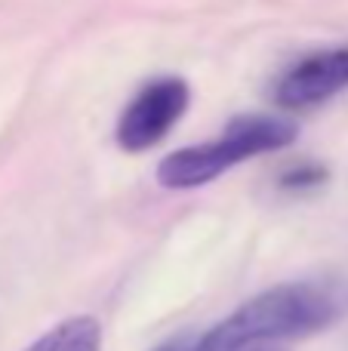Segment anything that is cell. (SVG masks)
Here are the masks:
<instances>
[{"label":"cell","mask_w":348,"mask_h":351,"mask_svg":"<svg viewBox=\"0 0 348 351\" xmlns=\"http://www.w3.org/2000/svg\"><path fill=\"white\" fill-rule=\"evenodd\" d=\"M191 90L182 77H158L136 93L117 121V145L123 152H148L154 148L188 108Z\"/></svg>","instance_id":"3"},{"label":"cell","mask_w":348,"mask_h":351,"mask_svg":"<svg viewBox=\"0 0 348 351\" xmlns=\"http://www.w3.org/2000/svg\"><path fill=\"white\" fill-rule=\"evenodd\" d=\"M195 342H197V336L182 333V336H173V339H166L164 346H158L154 351H195Z\"/></svg>","instance_id":"7"},{"label":"cell","mask_w":348,"mask_h":351,"mask_svg":"<svg viewBox=\"0 0 348 351\" xmlns=\"http://www.w3.org/2000/svg\"><path fill=\"white\" fill-rule=\"evenodd\" d=\"M339 317V299L318 284H281L197 336L195 351H256L265 342L308 336Z\"/></svg>","instance_id":"1"},{"label":"cell","mask_w":348,"mask_h":351,"mask_svg":"<svg viewBox=\"0 0 348 351\" xmlns=\"http://www.w3.org/2000/svg\"><path fill=\"white\" fill-rule=\"evenodd\" d=\"M277 182L287 191H312V188L327 182V170L321 164H299V167H290Z\"/></svg>","instance_id":"6"},{"label":"cell","mask_w":348,"mask_h":351,"mask_svg":"<svg viewBox=\"0 0 348 351\" xmlns=\"http://www.w3.org/2000/svg\"><path fill=\"white\" fill-rule=\"evenodd\" d=\"M348 90V47L321 49L296 62L275 86V102L281 108H312L336 93Z\"/></svg>","instance_id":"4"},{"label":"cell","mask_w":348,"mask_h":351,"mask_svg":"<svg viewBox=\"0 0 348 351\" xmlns=\"http://www.w3.org/2000/svg\"><path fill=\"white\" fill-rule=\"evenodd\" d=\"M256 351H265V348H256Z\"/></svg>","instance_id":"8"},{"label":"cell","mask_w":348,"mask_h":351,"mask_svg":"<svg viewBox=\"0 0 348 351\" xmlns=\"http://www.w3.org/2000/svg\"><path fill=\"white\" fill-rule=\"evenodd\" d=\"M25 351H102V327L96 317L77 315L55 324Z\"/></svg>","instance_id":"5"},{"label":"cell","mask_w":348,"mask_h":351,"mask_svg":"<svg viewBox=\"0 0 348 351\" xmlns=\"http://www.w3.org/2000/svg\"><path fill=\"white\" fill-rule=\"evenodd\" d=\"M296 139V123L287 117H234L225 127V133L210 139L207 145H191L166 154L158 164V182L173 191L201 188L207 182L219 179L225 170H232L240 160L259 158L269 152H281Z\"/></svg>","instance_id":"2"}]
</instances>
